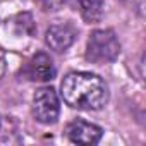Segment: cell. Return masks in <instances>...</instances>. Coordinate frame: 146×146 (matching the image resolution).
I'll return each mask as SVG.
<instances>
[{
    "label": "cell",
    "mask_w": 146,
    "mask_h": 146,
    "mask_svg": "<svg viewBox=\"0 0 146 146\" xmlns=\"http://www.w3.org/2000/svg\"><path fill=\"white\" fill-rule=\"evenodd\" d=\"M0 125H2V119H0Z\"/></svg>",
    "instance_id": "9c48e42d"
},
{
    "label": "cell",
    "mask_w": 146,
    "mask_h": 146,
    "mask_svg": "<svg viewBox=\"0 0 146 146\" xmlns=\"http://www.w3.org/2000/svg\"><path fill=\"white\" fill-rule=\"evenodd\" d=\"M76 40V29L70 24H53L46 29L45 33V41L46 45L55 50V52H65Z\"/></svg>",
    "instance_id": "8992f818"
},
{
    "label": "cell",
    "mask_w": 146,
    "mask_h": 146,
    "mask_svg": "<svg viewBox=\"0 0 146 146\" xmlns=\"http://www.w3.org/2000/svg\"><path fill=\"white\" fill-rule=\"evenodd\" d=\"M21 74L29 79V81H38V83H46V81H52L57 74L55 70V65L50 58V55H46L45 52H38L36 55H33L24 69L21 70Z\"/></svg>",
    "instance_id": "277c9868"
},
{
    "label": "cell",
    "mask_w": 146,
    "mask_h": 146,
    "mask_svg": "<svg viewBox=\"0 0 146 146\" xmlns=\"http://www.w3.org/2000/svg\"><path fill=\"white\" fill-rule=\"evenodd\" d=\"M83 19L90 24L98 23L103 14V0H74Z\"/></svg>",
    "instance_id": "52a82bcc"
},
{
    "label": "cell",
    "mask_w": 146,
    "mask_h": 146,
    "mask_svg": "<svg viewBox=\"0 0 146 146\" xmlns=\"http://www.w3.org/2000/svg\"><path fill=\"white\" fill-rule=\"evenodd\" d=\"M60 113V102L52 86L40 88L33 96V115L41 124H55Z\"/></svg>",
    "instance_id": "3957f363"
},
{
    "label": "cell",
    "mask_w": 146,
    "mask_h": 146,
    "mask_svg": "<svg viewBox=\"0 0 146 146\" xmlns=\"http://www.w3.org/2000/svg\"><path fill=\"white\" fill-rule=\"evenodd\" d=\"M120 53V43L112 29H96L90 35L86 45V58L93 64L113 62Z\"/></svg>",
    "instance_id": "7a4b0ae2"
},
{
    "label": "cell",
    "mask_w": 146,
    "mask_h": 146,
    "mask_svg": "<svg viewBox=\"0 0 146 146\" xmlns=\"http://www.w3.org/2000/svg\"><path fill=\"white\" fill-rule=\"evenodd\" d=\"M67 137L74 143V144H84V146H90V144H96L102 136H103V129L96 124H91V122H86L83 119H76L72 120L67 129Z\"/></svg>",
    "instance_id": "5b68a950"
},
{
    "label": "cell",
    "mask_w": 146,
    "mask_h": 146,
    "mask_svg": "<svg viewBox=\"0 0 146 146\" xmlns=\"http://www.w3.org/2000/svg\"><path fill=\"white\" fill-rule=\"evenodd\" d=\"M36 2L45 12H55L64 5V0H36Z\"/></svg>",
    "instance_id": "ba28073f"
},
{
    "label": "cell",
    "mask_w": 146,
    "mask_h": 146,
    "mask_svg": "<svg viewBox=\"0 0 146 146\" xmlns=\"http://www.w3.org/2000/svg\"><path fill=\"white\" fill-rule=\"evenodd\" d=\"M64 102L78 110H100L108 102L107 83L91 72H69L60 84Z\"/></svg>",
    "instance_id": "6da1fadb"
}]
</instances>
